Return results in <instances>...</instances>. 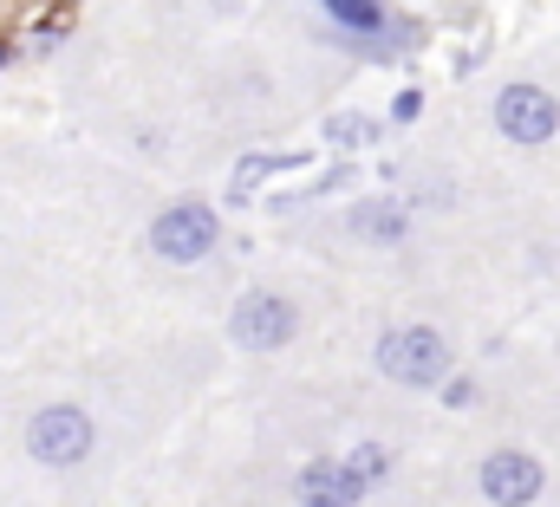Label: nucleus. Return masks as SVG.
Listing matches in <instances>:
<instances>
[{"label":"nucleus","instance_id":"f257e3e1","mask_svg":"<svg viewBox=\"0 0 560 507\" xmlns=\"http://www.w3.org/2000/svg\"><path fill=\"white\" fill-rule=\"evenodd\" d=\"M378 372L392 384H443L450 378V339L443 332H430V326H398V332H385L378 339Z\"/></svg>","mask_w":560,"mask_h":507},{"label":"nucleus","instance_id":"f03ea898","mask_svg":"<svg viewBox=\"0 0 560 507\" xmlns=\"http://www.w3.org/2000/svg\"><path fill=\"white\" fill-rule=\"evenodd\" d=\"M92 443H98V436H92V416L72 410V403H52V410H39V416L26 423V456L46 462V469H72V462H85Z\"/></svg>","mask_w":560,"mask_h":507},{"label":"nucleus","instance_id":"1a4fd4ad","mask_svg":"<svg viewBox=\"0 0 560 507\" xmlns=\"http://www.w3.org/2000/svg\"><path fill=\"white\" fill-rule=\"evenodd\" d=\"M326 13H332L339 26H352L359 39H372V33H385V26H392L378 0H326Z\"/></svg>","mask_w":560,"mask_h":507},{"label":"nucleus","instance_id":"f8f14e48","mask_svg":"<svg viewBox=\"0 0 560 507\" xmlns=\"http://www.w3.org/2000/svg\"><path fill=\"white\" fill-rule=\"evenodd\" d=\"M332 143H346V150H352V143H372V137H378V125H372V118H332Z\"/></svg>","mask_w":560,"mask_h":507},{"label":"nucleus","instance_id":"423d86ee","mask_svg":"<svg viewBox=\"0 0 560 507\" xmlns=\"http://www.w3.org/2000/svg\"><path fill=\"white\" fill-rule=\"evenodd\" d=\"M541 462L528 456V449H495L489 462H482V475H476V488L489 495L495 507H528V502H541Z\"/></svg>","mask_w":560,"mask_h":507},{"label":"nucleus","instance_id":"4468645a","mask_svg":"<svg viewBox=\"0 0 560 507\" xmlns=\"http://www.w3.org/2000/svg\"><path fill=\"white\" fill-rule=\"evenodd\" d=\"M0 72H7V46H0Z\"/></svg>","mask_w":560,"mask_h":507},{"label":"nucleus","instance_id":"7ed1b4c3","mask_svg":"<svg viewBox=\"0 0 560 507\" xmlns=\"http://www.w3.org/2000/svg\"><path fill=\"white\" fill-rule=\"evenodd\" d=\"M293 332H300V313L280 293H242L235 313H229V339L248 345V352H280Z\"/></svg>","mask_w":560,"mask_h":507},{"label":"nucleus","instance_id":"9d476101","mask_svg":"<svg viewBox=\"0 0 560 507\" xmlns=\"http://www.w3.org/2000/svg\"><path fill=\"white\" fill-rule=\"evenodd\" d=\"M275 169H300V156H248V163L235 169V196H248V182H261V176H275Z\"/></svg>","mask_w":560,"mask_h":507},{"label":"nucleus","instance_id":"6e6552de","mask_svg":"<svg viewBox=\"0 0 560 507\" xmlns=\"http://www.w3.org/2000/svg\"><path fill=\"white\" fill-rule=\"evenodd\" d=\"M346 228H352L359 241H372V248H398V241L411 235V222H405V209H398V202H352Z\"/></svg>","mask_w":560,"mask_h":507},{"label":"nucleus","instance_id":"9b49d317","mask_svg":"<svg viewBox=\"0 0 560 507\" xmlns=\"http://www.w3.org/2000/svg\"><path fill=\"white\" fill-rule=\"evenodd\" d=\"M346 469H352V475H359V482H365V488H372V482H378V475H385V449H378V443H359V449H352V456H346Z\"/></svg>","mask_w":560,"mask_h":507},{"label":"nucleus","instance_id":"2eb2a0df","mask_svg":"<svg viewBox=\"0 0 560 507\" xmlns=\"http://www.w3.org/2000/svg\"><path fill=\"white\" fill-rule=\"evenodd\" d=\"M306 507H313V502H306Z\"/></svg>","mask_w":560,"mask_h":507},{"label":"nucleus","instance_id":"39448f33","mask_svg":"<svg viewBox=\"0 0 560 507\" xmlns=\"http://www.w3.org/2000/svg\"><path fill=\"white\" fill-rule=\"evenodd\" d=\"M495 130L509 143H548L560 130L555 92H541V85H502L495 92Z\"/></svg>","mask_w":560,"mask_h":507},{"label":"nucleus","instance_id":"20e7f679","mask_svg":"<svg viewBox=\"0 0 560 507\" xmlns=\"http://www.w3.org/2000/svg\"><path fill=\"white\" fill-rule=\"evenodd\" d=\"M209 248H215V209H202V202H176L150 222V254H163L176 267L202 260Z\"/></svg>","mask_w":560,"mask_h":507},{"label":"nucleus","instance_id":"0eeeda50","mask_svg":"<svg viewBox=\"0 0 560 507\" xmlns=\"http://www.w3.org/2000/svg\"><path fill=\"white\" fill-rule=\"evenodd\" d=\"M365 495V482L346 469V462H306L300 469V502H313V507H352Z\"/></svg>","mask_w":560,"mask_h":507},{"label":"nucleus","instance_id":"ddd939ff","mask_svg":"<svg viewBox=\"0 0 560 507\" xmlns=\"http://www.w3.org/2000/svg\"><path fill=\"white\" fill-rule=\"evenodd\" d=\"M418 111H423V92H398V105H392V118H405V125H411Z\"/></svg>","mask_w":560,"mask_h":507}]
</instances>
